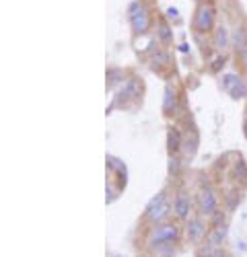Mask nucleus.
Returning a JSON list of instances; mask_svg holds the SVG:
<instances>
[{
  "label": "nucleus",
  "instance_id": "ddd939ff",
  "mask_svg": "<svg viewBox=\"0 0 247 257\" xmlns=\"http://www.w3.org/2000/svg\"><path fill=\"white\" fill-rule=\"evenodd\" d=\"M224 237H226V226H216V228L210 232V237H208V245L216 249L218 245H222Z\"/></svg>",
  "mask_w": 247,
  "mask_h": 257
},
{
  "label": "nucleus",
  "instance_id": "f03ea898",
  "mask_svg": "<svg viewBox=\"0 0 247 257\" xmlns=\"http://www.w3.org/2000/svg\"><path fill=\"white\" fill-rule=\"evenodd\" d=\"M171 214V204L167 202V198H165V194L161 191V194H157V198H153L147 206V216L155 222H161L165 220Z\"/></svg>",
  "mask_w": 247,
  "mask_h": 257
},
{
  "label": "nucleus",
  "instance_id": "6ab92c4d",
  "mask_svg": "<svg viewBox=\"0 0 247 257\" xmlns=\"http://www.w3.org/2000/svg\"><path fill=\"white\" fill-rule=\"evenodd\" d=\"M169 163H171V165H169V171H171V173H177V169H179L177 163H179V161H177V159H171Z\"/></svg>",
  "mask_w": 247,
  "mask_h": 257
},
{
  "label": "nucleus",
  "instance_id": "1a4fd4ad",
  "mask_svg": "<svg viewBox=\"0 0 247 257\" xmlns=\"http://www.w3.org/2000/svg\"><path fill=\"white\" fill-rule=\"evenodd\" d=\"M204 232H206V228H204L202 220L192 218L190 224H188V234H190V239H192V241H200V239L204 237Z\"/></svg>",
  "mask_w": 247,
  "mask_h": 257
},
{
  "label": "nucleus",
  "instance_id": "39448f33",
  "mask_svg": "<svg viewBox=\"0 0 247 257\" xmlns=\"http://www.w3.org/2000/svg\"><path fill=\"white\" fill-rule=\"evenodd\" d=\"M222 87H224L226 93H229L231 99H243V97H247L245 80H241L237 74H224V78H222Z\"/></svg>",
  "mask_w": 247,
  "mask_h": 257
},
{
  "label": "nucleus",
  "instance_id": "393cba45",
  "mask_svg": "<svg viewBox=\"0 0 247 257\" xmlns=\"http://www.w3.org/2000/svg\"><path fill=\"white\" fill-rule=\"evenodd\" d=\"M245 87H247V78H245Z\"/></svg>",
  "mask_w": 247,
  "mask_h": 257
},
{
  "label": "nucleus",
  "instance_id": "f257e3e1",
  "mask_svg": "<svg viewBox=\"0 0 247 257\" xmlns=\"http://www.w3.org/2000/svg\"><path fill=\"white\" fill-rule=\"evenodd\" d=\"M130 25L136 35H147V31L151 29V15L140 3L130 5Z\"/></svg>",
  "mask_w": 247,
  "mask_h": 257
},
{
  "label": "nucleus",
  "instance_id": "f8f14e48",
  "mask_svg": "<svg viewBox=\"0 0 247 257\" xmlns=\"http://www.w3.org/2000/svg\"><path fill=\"white\" fill-rule=\"evenodd\" d=\"M229 46V29L226 27H218L214 31V48L216 50H224Z\"/></svg>",
  "mask_w": 247,
  "mask_h": 257
},
{
  "label": "nucleus",
  "instance_id": "aec40b11",
  "mask_svg": "<svg viewBox=\"0 0 247 257\" xmlns=\"http://www.w3.org/2000/svg\"><path fill=\"white\" fill-rule=\"evenodd\" d=\"M167 17L177 21V19H179V13H177V9H167Z\"/></svg>",
  "mask_w": 247,
  "mask_h": 257
},
{
  "label": "nucleus",
  "instance_id": "7ed1b4c3",
  "mask_svg": "<svg viewBox=\"0 0 247 257\" xmlns=\"http://www.w3.org/2000/svg\"><path fill=\"white\" fill-rule=\"evenodd\" d=\"M179 237V226L175 224H163L159 228H155V232L151 234V247H161L165 243H173Z\"/></svg>",
  "mask_w": 247,
  "mask_h": 257
},
{
  "label": "nucleus",
  "instance_id": "a211bd4d",
  "mask_svg": "<svg viewBox=\"0 0 247 257\" xmlns=\"http://www.w3.org/2000/svg\"><path fill=\"white\" fill-rule=\"evenodd\" d=\"M235 173H237V175L241 173V177H245V175H247V171H245V165H243V161H239V163L235 165Z\"/></svg>",
  "mask_w": 247,
  "mask_h": 257
},
{
  "label": "nucleus",
  "instance_id": "4be33fe9",
  "mask_svg": "<svg viewBox=\"0 0 247 257\" xmlns=\"http://www.w3.org/2000/svg\"><path fill=\"white\" fill-rule=\"evenodd\" d=\"M212 220H214V224H218V222L222 220V216H220V214H216V212H214V218H212Z\"/></svg>",
  "mask_w": 247,
  "mask_h": 257
},
{
  "label": "nucleus",
  "instance_id": "dca6fc26",
  "mask_svg": "<svg viewBox=\"0 0 247 257\" xmlns=\"http://www.w3.org/2000/svg\"><path fill=\"white\" fill-rule=\"evenodd\" d=\"M107 80H109V87H113V84H117L119 80H124V74H121V70H117V68H111V70H107Z\"/></svg>",
  "mask_w": 247,
  "mask_h": 257
},
{
  "label": "nucleus",
  "instance_id": "5701e85b",
  "mask_svg": "<svg viewBox=\"0 0 247 257\" xmlns=\"http://www.w3.org/2000/svg\"><path fill=\"white\" fill-rule=\"evenodd\" d=\"M241 58H243V62H245V64H247V46H245V50H243V52H241Z\"/></svg>",
  "mask_w": 247,
  "mask_h": 257
},
{
  "label": "nucleus",
  "instance_id": "423d86ee",
  "mask_svg": "<svg viewBox=\"0 0 247 257\" xmlns=\"http://www.w3.org/2000/svg\"><path fill=\"white\" fill-rule=\"evenodd\" d=\"M198 204H200V210L202 214H214L216 212V196H214V191L212 189H202L200 194H198Z\"/></svg>",
  "mask_w": 247,
  "mask_h": 257
},
{
  "label": "nucleus",
  "instance_id": "20e7f679",
  "mask_svg": "<svg viewBox=\"0 0 247 257\" xmlns=\"http://www.w3.org/2000/svg\"><path fill=\"white\" fill-rule=\"evenodd\" d=\"M212 25H214V9L210 5H202L194 19V29L198 33H206L212 29Z\"/></svg>",
  "mask_w": 247,
  "mask_h": 257
},
{
  "label": "nucleus",
  "instance_id": "4468645a",
  "mask_svg": "<svg viewBox=\"0 0 247 257\" xmlns=\"http://www.w3.org/2000/svg\"><path fill=\"white\" fill-rule=\"evenodd\" d=\"M157 29H159V31H157V35H159V39L163 41V44H169V41L173 39L171 27H169L167 23H165V21H163V19H161V21H159V23H157Z\"/></svg>",
  "mask_w": 247,
  "mask_h": 257
},
{
  "label": "nucleus",
  "instance_id": "9b49d317",
  "mask_svg": "<svg viewBox=\"0 0 247 257\" xmlns=\"http://www.w3.org/2000/svg\"><path fill=\"white\" fill-rule=\"evenodd\" d=\"M175 105H177L175 91H173L171 84H167V87H165V103H163V109L167 111V113H171V111H175Z\"/></svg>",
  "mask_w": 247,
  "mask_h": 257
},
{
  "label": "nucleus",
  "instance_id": "0eeeda50",
  "mask_svg": "<svg viewBox=\"0 0 247 257\" xmlns=\"http://www.w3.org/2000/svg\"><path fill=\"white\" fill-rule=\"evenodd\" d=\"M138 91H140L138 78H130V80L124 82V87H121V91L117 93V97H119V99H134V97H138Z\"/></svg>",
  "mask_w": 247,
  "mask_h": 257
},
{
  "label": "nucleus",
  "instance_id": "6e6552de",
  "mask_svg": "<svg viewBox=\"0 0 247 257\" xmlns=\"http://www.w3.org/2000/svg\"><path fill=\"white\" fill-rule=\"evenodd\" d=\"M175 214H177V218H188V214H190V200L185 194H179L177 200H175Z\"/></svg>",
  "mask_w": 247,
  "mask_h": 257
},
{
  "label": "nucleus",
  "instance_id": "412c9836",
  "mask_svg": "<svg viewBox=\"0 0 247 257\" xmlns=\"http://www.w3.org/2000/svg\"><path fill=\"white\" fill-rule=\"evenodd\" d=\"M222 62H224V58H216V60H214V66H212V70H214V72L220 68V64H222Z\"/></svg>",
  "mask_w": 247,
  "mask_h": 257
},
{
  "label": "nucleus",
  "instance_id": "2eb2a0df",
  "mask_svg": "<svg viewBox=\"0 0 247 257\" xmlns=\"http://www.w3.org/2000/svg\"><path fill=\"white\" fill-rule=\"evenodd\" d=\"M167 146H169V153H177L179 148H181V138H179V132L177 130H169Z\"/></svg>",
  "mask_w": 247,
  "mask_h": 257
},
{
  "label": "nucleus",
  "instance_id": "f3484780",
  "mask_svg": "<svg viewBox=\"0 0 247 257\" xmlns=\"http://www.w3.org/2000/svg\"><path fill=\"white\" fill-rule=\"evenodd\" d=\"M167 62H169L167 54H157V56L153 58V68H157V66H165Z\"/></svg>",
  "mask_w": 247,
  "mask_h": 257
},
{
  "label": "nucleus",
  "instance_id": "9d476101",
  "mask_svg": "<svg viewBox=\"0 0 247 257\" xmlns=\"http://www.w3.org/2000/svg\"><path fill=\"white\" fill-rule=\"evenodd\" d=\"M231 41H233V48L241 54L245 50V46H247V33H245V29L243 27H237L235 33H233V37H231Z\"/></svg>",
  "mask_w": 247,
  "mask_h": 257
},
{
  "label": "nucleus",
  "instance_id": "b1692460",
  "mask_svg": "<svg viewBox=\"0 0 247 257\" xmlns=\"http://www.w3.org/2000/svg\"><path fill=\"white\" fill-rule=\"evenodd\" d=\"M212 257H224V253H220V251H216V253H214Z\"/></svg>",
  "mask_w": 247,
  "mask_h": 257
}]
</instances>
